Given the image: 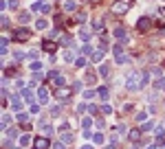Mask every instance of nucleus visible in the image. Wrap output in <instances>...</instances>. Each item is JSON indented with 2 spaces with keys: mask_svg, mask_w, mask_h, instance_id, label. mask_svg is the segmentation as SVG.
Listing matches in <instances>:
<instances>
[{
  "mask_svg": "<svg viewBox=\"0 0 165 149\" xmlns=\"http://www.w3.org/2000/svg\"><path fill=\"white\" fill-rule=\"evenodd\" d=\"M68 129H70V125H68V123H62V127H60V134H62V132H68Z\"/></svg>",
  "mask_w": 165,
  "mask_h": 149,
  "instance_id": "nucleus-40",
  "label": "nucleus"
},
{
  "mask_svg": "<svg viewBox=\"0 0 165 149\" xmlns=\"http://www.w3.org/2000/svg\"><path fill=\"white\" fill-rule=\"evenodd\" d=\"M31 143H33V141H31V136H29V134H24V136H20V145H22V147H29Z\"/></svg>",
  "mask_w": 165,
  "mask_h": 149,
  "instance_id": "nucleus-15",
  "label": "nucleus"
},
{
  "mask_svg": "<svg viewBox=\"0 0 165 149\" xmlns=\"http://www.w3.org/2000/svg\"><path fill=\"white\" fill-rule=\"evenodd\" d=\"M101 59H104V48L93 51V61H101Z\"/></svg>",
  "mask_w": 165,
  "mask_h": 149,
  "instance_id": "nucleus-13",
  "label": "nucleus"
},
{
  "mask_svg": "<svg viewBox=\"0 0 165 149\" xmlns=\"http://www.w3.org/2000/svg\"><path fill=\"white\" fill-rule=\"evenodd\" d=\"M7 125H13V118L9 114H2V127H7Z\"/></svg>",
  "mask_w": 165,
  "mask_h": 149,
  "instance_id": "nucleus-19",
  "label": "nucleus"
},
{
  "mask_svg": "<svg viewBox=\"0 0 165 149\" xmlns=\"http://www.w3.org/2000/svg\"><path fill=\"white\" fill-rule=\"evenodd\" d=\"M150 26H152V20H150V18H145V15H143V18H139V22H136V29H139V31H143V33H145V31L150 29Z\"/></svg>",
  "mask_w": 165,
  "mask_h": 149,
  "instance_id": "nucleus-4",
  "label": "nucleus"
},
{
  "mask_svg": "<svg viewBox=\"0 0 165 149\" xmlns=\"http://www.w3.org/2000/svg\"><path fill=\"white\" fill-rule=\"evenodd\" d=\"M128 61V57H125V55L121 53V55H117V64H125Z\"/></svg>",
  "mask_w": 165,
  "mask_h": 149,
  "instance_id": "nucleus-32",
  "label": "nucleus"
},
{
  "mask_svg": "<svg viewBox=\"0 0 165 149\" xmlns=\"http://www.w3.org/2000/svg\"><path fill=\"white\" fill-rule=\"evenodd\" d=\"M75 66H77V68H84V66H86V59H84V57L75 59Z\"/></svg>",
  "mask_w": 165,
  "mask_h": 149,
  "instance_id": "nucleus-30",
  "label": "nucleus"
},
{
  "mask_svg": "<svg viewBox=\"0 0 165 149\" xmlns=\"http://www.w3.org/2000/svg\"><path fill=\"white\" fill-rule=\"evenodd\" d=\"M62 136V143L66 145V143H73V134H68V132H64V134H60Z\"/></svg>",
  "mask_w": 165,
  "mask_h": 149,
  "instance_id": "nucleus-18",
  "label": "nucleus"
},
{
  "mask_svg": "<svg viewBox=\"0 0 165 149\" xmlns=\"http://www.w3.org/2000/svg\"><path fill=\"white\" fill-rule=\"evenodd\" d=\"M7 136H9V138H11V141H13V138H18V132H15V129H13V127H11V129H9V132H7Z\"/></svg>",
  "mask_w": 165,
  "mask_h": 149,
  "instance_id": "nucleus-33",
  "label": "nucleus"
},
{
  "mask_svg": "<svg viewBox=\"0 0 165 149\" xmlns=\"http://www.w3.org/2000/svg\"><path fill=\"white\" fill-rule=\"evenodd\" d=\"M101 112H104V114H110V112H112V108H110L108 103H104V105H101Z\"/></svg>",
  "mask_w": 165,
  "mask_h": 149,
  "instance_id": "nucleus-34",
  "label": "nucleus"
},
{
  "mask_svg": "<svg viewBox=\"0 0 165 149\" xmlns=\"http://www.w3.org/2000/svg\"><path fill=\"white\" fill-rule=\"evenodd\" d=\"M53 149H64V145H60V143H57V145H55Z\"/></svg>",
  "mask_w": 165,
  "mask_h": 149,
  "instance_id": "nucleus-46",
  "label": "nucleus"
},
{
  "mask_svg": "<svg viewBox=\"0 0 165 149\" xmlns=\"http://www.w3.org/2000/svg\"><path fill=\"white\" fill-rule=\"evenodd\" d=\"M13 37H15L18 42H26V40L31 37V33L26 31V29H15V31H13Z\"/></svg>",
  "mask_w": 165,
  "mask_h": 149,
  "instance_id": "nucleus-3",
  "label": "nucleus"
},
{
  "mask_svg": "<svg viewBox=\"0 0 165 149\" xmlns=\"http://www.w3.org/2000/svg\"><path fill=\"white\" fill-rule=\"evenodd\" d=\"M115 37H117V42H119V44H125V42H128L125 29H123V26H117V29H115Z\"/></svg>",
  "mask_w": 165,
  "mask_h": 149,
  "instance_id": "nucleus-6",
  "label": "nucleus"
},
{
  "mask_svg": "<svg viewBox=\"0 0 165 149\" xmlns=\"http://www.w3.org/2000/svg\"><path fill=\"white\" fill-rule=\"evenodd\" d=\"M79 37H81V40H84V42H88V40H90V33H88L86 29H81V33H79Z\"/></svg>",
  "mask_w": 165,
  "mask_h": 149,
  "instance_id": "nucleus-26",
  "label": "nucleus"
},
{
  "mask_svg": "<svg viewBox=\"0 0 165 149\" xmlns=\"http://www.w3.org/2000/svg\"><path fill=\"white\" fill-rule=\"evenodd\" d=\"M40 101H42V103H46V101H49V90H46V86L40 88Z\"/></svg>",
  "mask_w": 165,
  "mask_h": 149,
  "instance_id": "nucleus-12",
  "label": "nucleus"
},
{
  "mask_svg": "<svg viewBox=\"0 0 165 149\" xmlns=\"http://www.w3.org/2000/svg\"><path fill=\"white\" fill-rule=\"evenodd\" d=\"M18 20H20V22H24V24H26V22H29V20H31V15H29V13H24V11H22L20 15H18Z\"/></svg>",
  "mask_w": 165,
  "mask_h": 149,
  "instance_id": "nucleus-20",
  "label": "nucleus"
},
{
  "mask_svg": "<svg viewBox=\"0 0 165 149\" xmlns=\"http://www.w3.org/2000/svg\"><path fill=\"white\" fill-rule=\"evenodd\" d=\"M51 143H49V136H40V138H35V149H49Z\"/></svg>",
  "mask_w": 165,
  "mask_h": 149,
  "instance_id": "nucleus-5",
  "label": "nucleus"
},
{
  "mask_svg": "<svg viewBox=\"0 0 165 149\" xmlns=\"http://www.w3.org/2000/svg\"><path fill=\"white\" fill-rule=\"evenodd\" d=\"M154 127V123H152V121H145V123L141 125V129H143V132H148V129H152Z\"/></svg>",
  "mask_w": 165,
  "mask_h": 149,
  "instance_id": "nucleus-25",
  "label": "nucleus"
},
{
  "mask_svg": "<svg viewBox=\"0 0 165 149\" xmlns=\"http://www.w3.org/2000/svg\"><path fill=\"white\" fill-rule=\"evenodd\" d=\"M148 81H150L148 72H132L130 77H128V90H141Z\"/></svg>",
  "mask_w": 165,
  "mask_h": 149,
  "instance_id": "nucleus-1",
  "label": "nucleus"
},
{
  "mask_svg": "<svg viewBox=\"0 0 165 149\" xmlns=\"http://www.w3.org/2000/svg\"><path fill=\"white\" fill-rule=\"evenodd\" d=\"M93 141H95L97 145H101V143H104V136H101V134L97 132V134H95V138H93Z\"/></svg>",
  "mask_w": 165,
  "mask_h": 149,
  "instance_id": "nucleus-31",
  "label": "nucleus"
},
{
  "mask_svg": "<svg viewBox=\"0 0 165 149\" xmlns=\"http://www.w3.org/2000/svg\"><path fill=\"white\" fill-rule=\"evenodd\" d=\"M90 125H93V121H90L88 116H86V118H81V127H84V129H88Z\"/></svg>",
  "mask_w": 165,
  "mask_h": 149,
  "instance_id": "nucleus-24",
  "label": "nucleus"
},
{
  "mask_svg": "<svg viewBox=\"0 0 165 149\" xmlns=\"http://www.w3.org/2000/svg\"><path fill=\"white\" fill-rule=\"evenodd\" d=\"M26 57H29V59H35V57H38V51H31L29 55H26Z\"/></svg>",
  "mask_w": 165,
  "mask_h": 149,
  "instance_id": "nucleus-43",
  "label": "nucleus"
},
{
  "mask_svg": "<svg viewBox=\"0 0 165 149\" xmlns=\"http://www.w3.org/2000/svg\"><path fill=\"white\" fill-rule=\"evenodd\" d=\"M104 127H106V123H104L101 118H97V129H104Z\"/></svg>",
  "mask_w": 165,
  "mask_h": 149,
  "instance_id": "nucleus-42",
  "label": "nucleus"
},
{
  "mask_svg": "<svg viewBox=\"0 0 165 149\" xmlns=\"http://www.w3.org/2000/svg\"><path fill=\"white\" fill-rule=\"evenodd\" d=\"M97 90H99V97H101L104 101H106V99L110 97V92H108V88H106V86H101V88H97Z\"/></svg>",
  "mask_w": 165,
  "mask_h": 149,
  "instance_id": "nucleus-17",
  "label": "nucleus"
},
{
  "mask_svg": "<svg viewBox=\"0 0 165 149\" xmlns=\"http://www.w3.org/2000/svg\"><path fill=\"white\" fill-rule=\"evenodd\" d=\"M40 125H42V134H44V136H51V134H53V127H51V125H46L44 121H42Z\"/></svg>",
  "mask_w": 165,
  "mask_h": 149,
  "instance_id": "nucleus-14",
  "label": "nucleus"
},
{
  "mask_svg": "<svg viewBox=\"0 0 165 149\" xmlns=\"http://www.w3.org/2000/svg\"><path fill=\"white\" fill-rule=\"evenodd\" d=\"M49 79H51L57 88H62V86H64V77H62V74H57V72H49Z\"/></svg>",
  "mask_w": 165,
  "mask_h": 149,
  "instance_id": "nucleus-7",
  "label": "nucleus"
},
{
  "mask_svg": "<svg viewBox=\"0 0 165 149\" xmlns=\"http://www.w3.org/2000/svg\"><path fill=\"white\" fill-rule=\"evenodd\" d=\"M68 97H70V88H57V99H64V101H68Z\"/></svg>",
  "mask_w": 165,
  "mask_h": 149,
  "instance_id": "nucleus-10",
  "label": "nucleus"
},
{
  "mask_svg": "<svg viewBox=\"0 0 165 149\" xmlns=\"http://www.w3.org/2000/svg\"><path fill=\"white\" fill-rule=\"evenodd\" d=\"M7 24H9V18H7V15H2V29H7Z\"/></svg>",
  "mask_w": 165,
  "mask_h": 149,
  "instance_id": "nucleus-45",
  "label": "nucleus"
},
{
  "mask_svg": "<svg viewBox=\"0 0 165 149\" xmlns=\"http://www.w3.org/2000/svg\"><path fill=\"white\" fill-rule=\"evenodd\" d=\"M128 9H130V5L123 2V0H117V2H112V13H119V15H123Z\"/></svg>",
  "mask_w": 165,
  "mask_h": 149,
  "instance_id": "nucleus-2",
  "label": "nucleus"
},
{
  "mask_svg": "<svg viewBox=\"0 0 165 149\" xmlns=\"http://www.w3.org/2000/svg\"><path fill=\"white\" fill-rule=\"evenodd\" d=\"M81 149H93V147H90V145H84V147H81Z\"/></svg>",
  "mask_w": 165,
  "mask_h": 149,
  "instance_id": "nucleus-47",
  "label": "nucleus"
},
{
  "mask_svg": "<svg viewBox=\"0 0 165 149\" xmlns=\"http://www.w3.org/2000/svg\"><path fill=\"white\" fill-rule=\"evenodd\" d=\"M88 112L90 114H97V105H88Z\"/></svg>",
  "mask_w": 165,
  "mask_h": 149,
  "instance_id": "nucleus-44",
  "label": "nucleus"
},
{
  "mask_svg": "<svg viewBox=\"0 0 165 149\" xmlns=\"http://www.w3.org/2000/svg\"><path fill=\"white\" fill-rule=\"evenodd\" d=\"M18 121H20V123H29V116H26L24 112H20V114H18Z\"/></svg>",
  "mask_w": 165,
  "mask_h": 149,
  "instance_id": "nucleus-29",
  "label": "nucleus"
},
{
  "mask_svg": "<svg viewBox=\"0 0 165 149\" xmlns=\"http://www.w3.org/2000/svg\"><path fill=\"white\" fill-rule=\"evenodd\" d=\"M22 99L24 101H33V94H31L29 90H22Z\"/></svg>",
  "mask_w": 165,
  "mask_h": 149,
  "instance_id": "nucleus-27",
  "label": "nucleus"
},
{
  "mask_svg": "<svg viewBox=\"0 0 165 149\" xmlns=\"http://www.w3.org/2000/svg\"><path fill=\"white\" fill-rule=\"evenodd\" d=\"M145 116H148V112H139V114H136V121H141V123H143Z\"/></svg>",
  "mask_w": 165,
  "mask_h": 149,
  "instance_id": "nucleus-36",
  "label": "nucleus"
},
{
  "mask_svg": "<svg viewBox=\"0 0 165 149\" xmlns=\"http://www.w3.org/2000/svg\"><path fill=\"white\" fill-rule=\"evenodd\" d=\"M84 97H86V99H93V97H95V90H86Z\"/></svg>",
  "mask_w": 165,
  "mask_h": 149,
  "instance_id": "nucleus-39",
  "label": "nucleus"
},
{
  "mask_svg": "<svg viewBox=\"0 0 165 149\" xmlns=\"http://www.w3.org/2000/svg\"><path fill=\"white\" fill-rule=\"evenodd\" d=\"M75 0H66V2H64V9H66V11H75Z\"/></svg>",
  "mask_w": 165,
  "mask_h": 149,
  "instance_id": "nucleus-16",
  "label": "nucleus"
},
{
  "mask_svg": "<svg viewBox=\"0 0 165 149\" xmlns=\"http://www.w3.org/2000/svg\"><path fill=\"white\" fill-rule=\"evenodd\" d=\"M46 26H49L46 20H38V22H35V29H40V31H42V29H46Z\"/></svg>",
  "mask_w": 165,
  "mask_h": 149,
  "instance_id": "nucleus-21",
  "label": "nucleus"
},
{
  "mask_svg": "<svg viewBox=\"0 0 165 149\" xmlns=\"http://www.w3.org/2000/svg\"><path fill=\"white\" fill-rule=\"evenodd\" d=\"M141 132H143L141 127H139V129H130V132H128V138H130V143H139V138H141Z\"/></svg>",
  "mask_w": 165,
  "mask_h": 149,
  "instance_id": "nucleus-9",
  "label": "nucleus"
},
{
  "mask_svg": "<svg viewBox=\"0 0 165 149\" xmlns=\"http://www.w3.org/2000/svg\"><path fill=\"white\" fill-rule=\"evenodd\" d=\"M40 68H42V66H40L38 61H33V64H31V70H33V72H35V70H40Z\"/></svg>",
  "mask_w": 165,
  "mask_h": 149,
  "instance_id": "nucleus-41",
  "label": "nucleus"
},
{
  "mask_svg": "<svg viewBox=\"0 0 165 149\" xmlns=\"http://www.w3.org/2000/svg\"><path fill=\"white\" fill-rule=\"evenodd\" d=\"M86 18H88V15H86L84 11H81V13H77V18H75V20H77V24H84V22H86Z\"/></svg>",
  "mask_w": 165,
  "mask_h": 149,
  "instance_id": "nucleus-22",
  "label": "nucleus"
},
{
  "mask_svg": "<svg viewBox=\"0 0 165 149\" xmlns=\"http://www.w3.org/2000/svg\"><path fill=\"white\" fill-rule=\"evenodd\" d=\"M42 48L46 51L49 55H53L55 51H57V44H55V42H51V40H46V42H42Z\"/></svg>",
  "mask_w": 165,
  "mask_h": 149,
  "instance_id": "nucleus-8",
  "label": "nucleus"
},
{
  "mask_svg": "<svg viewBox=\"0 0 165 149\" xmlns=\"http://www.w3.org/2000/svg\"><path fill=\"white\" fill-rule=\"evenodd\" d=\"M64 61H73V53H70V51L64 53Z\"/></svg>",
  "mask_w": 165,
  "mask_h": 149,
  "instance_id": "nucleus-38",
  "label": "nucleus"
},
{
  "mask_svg": "<svg viewBox=\"0 0 165 149\" xmlns=\"http://www.w3.org/2000/svg\"><path fill=\"white\" fill-rule=\"evenodd\" d=\"M99 74H101V77H108V74H110V68H108V66H101V68H99Z\"/></svg>",
  "mask_w": 165,
  "mask_h": 149,
  "instance_id": "nucleus-28",
  "label": "nucleus"
},
{
  "mask_svg": "<svg viewBox=\"0 0 165 149\" xmlns=\"http://www.w3.org/2000/svg\"><path fill=\"white\" fill-rule=\"evenodd\" d=\"M88 53H93V48L86 44V46H81V55H88Z\"/></svg>",
  "mask_w": 165,
  "mask_h": 149,
  "instance_id": "nucleus-35",
  "label": "nucleus"
},
{
  "mask_svg": "<svg viewBox=\"0 0 165 149\" xmlns=\"http://www.w3.org/2000/svg\"><path fill=\"white\" fill-rule=\"evenodd\" d=\"M11 110H15V112H20V110H22V101L18 99V97L11 99Z\"/></svg>",
  "mask_w": 165,
  "mask_h": 149,
  "instance_id": "nucleus-11",
  "label": "nucleus"
},
{
  "mask_svg": "<svg viewBox=\"0 0 165 149\" xmlns=\"http://www.w3.org/2000/svg\"><path fill=\"white\" fill-rule=\"evenodd\" d=\"M93 29H95V31H104V22H101V20H95V22H93Z\"/></svg>",
  "mask_w": 165,
  "mask_h": 149,
  "instance_id": "nucleus-23",
  "label": "nucleus"
},
{
  "mask_svg": "<svg viewBox=\"0 0 165 149\" xmlns=\"http://www.w3.org/2000/svg\"><path fill=\"white\" fill-rule=\"evenodd\" d=\"M7 5L9 9H18V0H7Z\"/></svg>",
  "mask_w": 165,
  "mask_h": 149,
  "instance_id": "nucleus-37",
  "label": "nucleus"
}]
</instances>
